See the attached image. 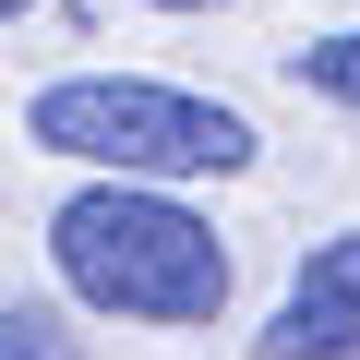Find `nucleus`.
<instances>
[{
    "instance_id": "obj_1",
    "label": "nucleus",
    "mask_w": 360,
    "mask_h": 360,
    "mask_svg": "<svg viewBox=\"0 0 360 360\" xmlns=\"http://www.w3.org/2000/svg\"><path fill=\"white\" fill-rule=\"evenodd\" d=\"M49 264L72 300H96L120 324H217L229 312V240L156 180H84L49 217Z\"/></svg>"
},
{
    "instance_id": "obj_2",
    "label": "nucleus",
    "mask_w": 360,
    "mask_h": 360,
    "mask_svg": "<svg viewBox=\"0 0 360 360\" xmlns=\"http://www.w3.org/2000/svg\"><path fill=\"white\" fill-rule=\"evenodd\" d=\"M25 144L72 156L96 180H156V193L252 168V120L240 108H217L193 84H144V72H60V84H37L25 96Z\"/></svg>"
},
{
    "instance_id": "obj_3",
    "label": "nucleus",
    "mask_w": 360,
    "mask_h": 360,
    "mask_svg": "<svg viewBox=\"0 0 360 360\" xmlns=\"http://www.w3.org/2000/svg\"><path fill=\"white\" fill-rule=\"evenodd\" d=\"M348 348H360V229L300 252V276H288L276 324L252 336V360H348Z\"/></svg>"
},
{
    "instance_id": "obj_4",
    "label": "nucleus",
    "mask_w": 360,
    "mask_h": 360,
    "mask_svg": "<svg viewBox=\"0 0 360 360\" xmlns=\"http://www.w3.org/2000/svg\"><path fill=\"white\" fill-rule=\"evenodd\" d=\"M288 72H300V96H324V108H360V25H348V37H312V49H288Z\"/></svg>"
},
{
    "instance_id": "obj_5",
    "label": "nucleus",
    "mask_w": 360,
    "mask_h": 360,
    "mask_svg": "<svg viewBox=\"0 0 360 360\" xmlns=\"http://www.w3.org/2000/svg\"><path fill=\"white\" fill-rule=\"evenodd\" d=\"M0 360H60V348H49V324H37L25 300H13V312H0Z\"/></svg>"
},
{
    "instance_id": "obj_6",
    "label": "nucleus",
    "mask_w": 360,
    "mask_h": 360,
    "mask_svg": "<svg viewBox=\"0 0 360 360\" xmlns=\"http://www.w3.org/2000/svg\"><path fill=\"white\" fill-rule=\"evenodd\" d=\"M156 13H217V0H156Z\"/></svg>"
},
{
    "instance_id": "obj_7",
    "label": "nucleus",
    "mask_w": 360,
    "mask_h": 360,
    "mask_svg": "<svg viewBox=\"0 0 360 360\" xmlns=\"http://www.w3.org/2000/svg\"><path fill=\"white\" fill-rule=\"evenodd\" d=\"M0 13H13V25H25V13H37V0H0Z\"/></svg>"
}]
</instances>
